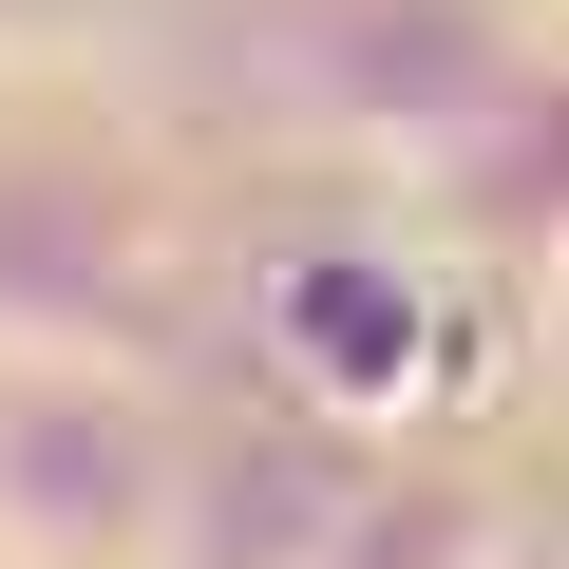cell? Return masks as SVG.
<instances>
[{"instance_id": "cell-3", "label": "cell", "mask_w": 569, "mask_h": 569, "mask_svg": "<svg viewBox=\"0 0 569 569\" xmlns=\"http://www.w3.org/2000/svg\"><path fill=\"white\" fill-rule=\"evenodd\" d=\"M266 342H284V380H305L323 418H399V399L437 380V284H418L380 228L284 247V266H266Z\"/></svg>"}, {"instance_id": "cell-1", "label": "cell", "mask_w": 569, "mask_h": 569, "mask_svg": "<svg viewBox=\"0 0 569 569\" xmlns=\"http://www.w3.org/2000/svg\"><path fill=\"white\" fill-rule=\"evenodd\" d=\"M171 531H190V456L152 437V399H114L96 361H0V550L171 569Z\"/></svg>"}, {"instance_id": "cell-5", "label": "cell", "mask_w": 569, "mask_h": 569, "mask_svg": "<svg viewBox=\"0 0 569 569\" xmlns=\"http://www.w3.org/2000/svg\"><path fill=\"white\" fill-rule=\"evenodd\" d=\"M0 20H20V0H0Z\"/></svg>"}, {"instance_id": "cell-4", "label": "cell", "mask_w": 569, "mask_h": 569, "mask_svg": "<svg viewBox=\"0 0 569 569\" xmlns=\"http://www.w3.org/2000/svg\"><path fill=\"white\" fill-rule=\"evenodd\" d=\"M323 569H512V550H493L475 493H399V475H361V512H342Z\"/></svg>"}, {"instance_id": "cell-2", "label": "cell", "mask_w": 569, "mask_h": 569, "mask_svg": "<svg viewBox=\"0 0 569 569\" xmlns=\"http://www.w3.org/2000/svg\"><path fill=\"white\" fill-rule=\"evenodd\" d=\"M171 305V209L133 171H0V361H133Z\"/></svg>"}]
</instances>
